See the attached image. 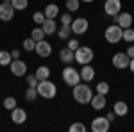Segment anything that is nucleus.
Returning <instances> with one entry per match:
<instances>
[{
	"instance_id": "f257e3e1",
	"label": "nucleus",
	"mask_w": 134,
	"mask_h": 132,
	"mask_svg": "<svg viewBox=\"0 0 134 132\" xmlns=\"http://www.w3.org/2000/svg\"><path fill=\"white\" fill-rule=\"evenodd\" d=\"M73 100L75 102H79V104H90V100H91V96H93V91H91V88L86 84V82H79V84H75L73 86Z\"/></svg>"
},
{
	"instance_id": "f03ea898",
	"label": "nucleus",
	"mask_w": 134,
	"mask_h": 132,
	"mask_svg": "<svg viewBox=\"0 0 134 132\" xmlns=\"http://www.w3.org/2000/svg\"><path fill=\"white\" fill-rule=\"evenodd\" d=\"M36 89H38V95L43 96V98H54L55 95H57V88H55V84L48 79H45V81H40L38 82V86H36Z\"/></svg>"
},
{
	"instance_id": "7ed1b4c3",
	"label": "nucleus",
	"mask_w": 134,
	"mask_h": 132,
	"mask_svg": "<svg viewBox=\"0 0 134 132\" xmlns=\"http://www.w3.org/2000/svg\"><path fill=\"white\" fill-rule=\"evenodd\" d=\"M63 81H64L66 86L73 88L75 84H79V82H81V73L75 70L73 66L66 64V66H64V70H63Z\"/></svg>"
},
{
	"instance_id": "20e7f679",
	"label": "nucleus",
	"mask_w": 134,
	"mask_h": 132,
	"mask_svg": "<svg viewBox=\"0 0 134 132\" xmlns=\"http://www.w3.org/2000/svg\"><path fill=\"white\" fill-rule=\"evenodd\" d=\"M93 57H95V52L90 47H79L75 50V62H79L81 66L82 64H90L93 61Z\"/></svg>"
},
{
	"instance_id": "39448f33",
	"label": "nucleus",
	"mask_w": 134,
	"mask_h": 132,
	"mask_svg": "<svg viewBox=\"0 0 134 132\" xmlns=\"http://www.w3.org/2000/svg\"><path fill=\"white\" fill-rule=\"evenodd\" d=\"M122 32H124V29L120 27V25H109L107 29H105V32H104V38H105V41L107 43H111V45H116L118 41H122Z\"/></svg>"
},
{
	"instance_id": "423d86ee",
	"label": "nucleus",
	"mask_w": 134,
	"mask_h": 132,
	"mask_svg": "<svg viewBox=\"0 0 134 132\" xmlns=\"http://www.w3.org/2000/svg\"><path fill=\"white\" fill-rule=\"evenodd\" d=\"M70 25H72V32L73 34H79V36L86 34L88 29H90V21L86 20V18H75Z\"/></svg>"
},
{
	"instance_id": "0eeeda50",
	"label": "nucleus",
	"mask_w": 134,
	"mask_h": 132,
	"mask_svg": "<svg viewBox=\"0 0 134 132\" xmlns=\"http://www.w3.org/2000/svg\"><path fill=\"white\" fill-rule=\"evenodd\" d=\"M9 68L14 77H23L27 73V62H23L21 59H13L9 62Z\"/></svg>"
},
{
	"instance_id": "6e6552de",
	"label": "nucleus",
	"mask_w": 134,
	"mask_h": 132,
	"mask_svg": "<svg viewBox=\"0 0 134 132\" xmlns=\"http://www.w3.org/2000/svg\"><path fill=\"white\" fill-rule=\"evenodd\" d=\"M129 61H131V57H129L125 52H116V54L113 55V66L118 68V70L129 68Z\"/></svg>"
},
{
	"instance_id": "1a4fd4ad",
	"label": "nucleus",
	"mask_w": 134,
	"mask_h": 132,
	"mask_svg": "<svg viewBox=\"0 0 134 132\" xmlns=\"http://www.w3.org/2000/svg\"><path fill=\"white\" fill-rule=\"evenodd\" d=\"M111 127V122L105 118V116H98L91 122V130L93 132H107Z\"/></svg>"
},
{
	"instance_id": "9d476101",
	"label": "nucleus",
	"mask_w": 134,
	"mask_h": 132,
	"mask_svg": "<svg viewBox=\"0 0 134 132\" xmlns=\"http://www.w3.org/2000/svg\"><path fill=\"white\" fill-rule=\"evenodd\" d=\"M104 11L107 16H116L120 11H122V0H105L104 4Z\"/></svg>"
},
{
	"instance_id": "9b49d317",
	"label": "nucleus",
	"mask_w": 134,
	"mask_h": 132,
	"mask_svg": "<svg viewBox=\"0 0 134 132\" xmlns=\"http://www.w3.org/2000/svg\"><path fill=\"white\" fill-rule=\"evenodd\" d=\"M14 16V7L11 5V2H2L0 4V20L2 21H11Z\"/></svg>"
},
{
	"instance_id": "f8f14e48",
	"label": "nucleus",
	"mask_w": 134,
	"mask_h": 132,
	"mask_svg": "<svg viewBox=\"0 0 134 132\" xmlns=\"http://www.w3.org/2000/svg\"><path fill=\"white\" fill-rule=\"evenodd\" d=\"M34 52H36L40 57H48V55L52 54V45L48 43V41H45V39L36 41V48H34Z\"/></svg>"
},
{
	"instance_id": "ddd939ff",
	"label": "nucleus",
	"mask_w": 134,
	"mask_h": 132,
	"mask_svg": "<svg viewBox=\"0 0 134 132\" xmlns=\"http://www.w3.org/2000/svg\"><path fill=\"white\" fill-rule=\"evenodd\" d=\"M114 21H116V25H120L122 29H127V27H131L132 25V14L131 13H118L116 16H114Z\"/></svg>"
},
{
	"instance_id": "4468645a",
	"label": "nucleus",
	"mask_w": 134,
	"mask_h": 132,
	"mask_svg": "<svg viewBox=\"0 0 134 132\" xmlns=\"http://www.w3.org/2000/svg\"><path fill=\"white\" fill-rule=\"evenodd\" d=\"M11 120H13V123H16V125L25 123V120H27V112H25V109L14 107V109L11 111Z\"/></svg>"
},
{
	"instance_id": "2eb2a0df",
	"label": "nucleus",
	"mask_w": 134,
	"mask_h": 132,
	"mask_svg": "<svg viewBox=\"0 0 134 132\" xmlns=\"http://www.w3.org/2000/svg\"><path fill=\"white\" fill-rule=\"evenodd\" d=\"M90 104H91V107L95 109V111H100V109H104V107L107 105V102H105V95H100V93L93 95L91 100H90Z\"/></svg>"
},
{
	"instance_id": "dca6fc26",
	"label": "nucleus",
	"mask_w": 134,
	"mask_h": 132,
	"mask_svg": "<svg viewBox=\"0 0 134 132\" xmlns=\"http://www.w3.org/2000/svg\"><path fill=\"white\" fill-rule=\"evenodd\" d=\"M79 73H81V81L84 82H91L95 79V68L90 66V64H82V70Z\"/></svg>"
},
{
	"instance_id": "f3484780",
	"label": "nucleus",
	"mask_w": 134,
	"mask_h": 132,
	"mask_svg": "<svg viewBox=\"0 0 134 132\" xmlns=\"http://www.w3.org/2000/svg\"><path fill=\"white\" fill-rule=\"evenodd\" d=\"M41 29H43V32H45L47 36H54V34L57 32L55 20H48V18H45V21L41 23Z\"/></svg>"
},
{
	"instance_id": "a211bd4d",
	"label": "nucleus",
	"mask_w": 134,
	"mask_h": 132,
	"mask_svg": "<svg viewBox=\"0 0 134 132\" xmlns=\"http://www.w3.org/2000/svg\"><path fill=\"white\" fill-rule=\"evenodd\" d=\"M59 59H61V62H64V64H70V62L75 61V52L70 50V48L66 47V48H63V50L59 52Z\"/></svg>"
},
{
	"instance_id": "6ab92c4d",
	"label": "nucleus",
	"mask_w": 134,
	"mask_h": 132,
	"mask_svg": "<svg viewBox=\"0 0 134 132\" xmlns=\"http://www.w3.org/2000/svg\"><path fill=\"white\" fill-rule=\"evenodd\" d=\"M43 13H45V18H48V20H55V18L59 16V5H55V4H48V5L43 9Z\"/></svg>"
},
{
	"instance_id": "aec40b11",
	"label": "nucleus",
	"mask_w": 134,
	"mask_h": 132,
	"mask_svg": "<svg viewBox=\"0 0 134 132\" xmlns=\"http://www.w3.org/2000/svg\"><path fill=\"white\" fill-rule=\"evenodd\" d=\"M113 111H114V114H116V116H125V114L129 112V105H127L124 100H118V102H114Z\"/></svg>"
},
{
	"instance_id": "412c9836",
	"label": "nucleus",
	"mask_w": 134,
	"mask_h": 132,
	"mask_svg": "<svg viewBox=\"0 0 134 132\" xmlns=\"http://www.w3.org/2000/svg\"><path fill=\"white\" fill-rule=\"evenodd\" d=\"M59 39H70L72 38V25H61V29L57 31Z\"/></svg>"
},
{
	"instance_id": "4be33fe9",
	"label": "nucleus",
	"mask_w": 134,
	"mask_h": 132,
	"mask_svg": "<svg viewBox=\"0 0 134 132\" xmlns=\"http://www.w3.org/2000/svg\"><path fill=\"white\" fill-rule=\"evenodd\" d=\"M34 75L38 77V81H45V79L50 77V68H48V66H40V68L36 70Z\"/></svg>"
},
{
	"instance_id": "5701e85b",
	"label": "nucleus",
	"mask_w": 134,
	"mask_h": 132,
	"mask_svg": "<svg viewBox=\"0 0 134 132\" xmlns=\"http://www.w3.org/2000/svg\"><path fill=\"white\" fill-rule=\"evenodd\" d=\"M13 61L11 57V52H5V50H0V66H9V62Z\"/></svg>"
},
{
	"instance_id": "b1692460",
	"label": "nucleus",
	"mask_w": 134,
	"mask_h": 132,
	"mask_svg": "<svg viewBox=\"0 0 134 132\" xmlns=\"http://www.w3.org/2000/svg\"><path fill=\"white\" fill-rule=\"evenodd\" d=\"M122 39L127 41V43H132V41H134V31L131 29V27L124 29V32H122Z\"/></svg>"
},
{
	"instance_id": "393cba45",
	"label": "nucleus",
	"mask_w": 134,
	"mask_h": 132,
	"mask_svg": "<svg viewBox=\"0 0 134 132\" xmlns=\"http://www.w3.org/2000/svg\"><path fill=\"white\" fill-rule=\"evenodd\" d=\"M45 36H47V34L43 32L41 27H36V29L32 31V34H31V38H32L34 41H41V39H45Z\"/></svg>"
},
{
	"instance_id": "a878e982",
	"label": "nucleus",
	"mask_w": 134,
	"mask_h": 132,
	"mask_svg": "<svg viewBox=\"0 0 134 132\" xmlns=\"http://www.w3.org/2000/svg\"><path fill=\"white\" fill-rule=\"evenodd\" d=\"M11 5L14 7V11H23L29 5V2L27 0H11Z\"/></svg>"
},
{
	"instance_id": "bb28decb",
	"label": "nucleus",
	"mask_w": 134,
	"mask_h": 132,
	"mask_svg": "<svg viewBox=\"0 0 134 132\" xmlns=\"http://www.w3.org/2000/svg\"><path fill=\"white\" fill-rule=\"evenodd\" d=\"M81 7V0H66V9L68 13H75Z\"/></svg>"
},
{
	"instance_id": "cd10ccee",
	"label": "nucleus",
	"mask_w": 134,
	"mask_h": 132,
	"mask_svg": "<svg viewBox=\"0 0 134 132\" xmlns=\"http://www.w3.org/2000/svg\"><path fill=\"white\" fill-rule=\"evenodd\" d=\"M38 96H40V95H38V89H36V88H27V91H25V98H27L29 102H34Z\"/></svg>"
},
{
	"instance_id": "c85d7f7f",
	"label": "nucleus",
	"mask_w": 134,
	"mask_h": 132,
	"mask_svg": "<svg viewBox=\"0 0 134 132\" xmlns=\"http://www.w3.org/2000/svg\"><path fill=\"white\" fill-rule=\"evenodd\" d=\"M16 105H18V104H16V98H14V96H7V98L4 100V107H5L7 111H13Z\"/></svg>"
},
{
	"instance_id": "c756f323",
	"label": "nucleus",
	"mask_w": 134,
	"mask_h": 132,
	"mask_svg": "<svg viewBox=\"0 0 134 132\" xmlns=\"http://www.w3.org/2000/svg\"><path fill=\"white\" fill-rule=\"evenodd\" d=\"M70 132H86V125L81 122H75L70 125Z\"/></svg>"
},
{
	"instance_id": "7c9ffc66",
	"label": "nucleus",
	"mask_w": 134,
	"mask_h": 132,
	"mask_svg": "<svg viewBox=\"0 0 134 132\" xmlns=\"http://www.w3.org/2000/svg\"><path fill=\"white\" fill-rule=\"evenodd\" d=\"M97 93H100V95H107L109 93V84L107 82H98L97 84Z\"/></svg>"
},
{
	"instance_id": "2f4dec72",
	"label": "nucleus",
	"mask_w": 134,
	"mask_h": 132,
	"mask_svg": "<svg viewBox=\"0 0 134 132\" xmlns=\"http://www.w3.org/2000/svg\"><path fill=\"white\" fill-rule=\"evenodd\" d=\"M23 48L27 52H32L36 48V41L32 39V38H27V39H23Z\"/></svg>"
},
{
	"instance_id": "473e14b6",
	"label": "nucleus",
	"mask_w": 134,
	"mask_h": 132,
	"mask_svg": "<svg viewBox=\"0 0 134 132\" xmlns=\"http://www.w3.org/2000/svg\"><path fill=\"white\" fill-rule=\"evenodd\" d=\"M32 20H34V23L41 25L43 21H45V13H43V11H36V13L32 14Z\"/></svg>"
},
{
	"instance_id": "72a5a7b5",
	"label": "nucleus",
	"mask_w": 134,
	"mask_h": 132,
	"mask_svg": "<svg viewBox=\"0 0 134 132\" xmlns=\"http://www.w3.org/2000/svg\"><path fill=\"white\" fill-rule=\"evenodd\" d=\"M79 47H81V43L75 39V38H70V39H68V48H70V50L75 52L77 48H79Z\"/></svg>"
},
{
	"instance_id": "f704fd0d",
	"label": "nucleus",
	"mask_w": 134,
	"mask_h": 132,
	"mask_svg": "<svg viewBox=\"0 0 134 132\" xmlns=\"http://www.w3.org/2000/svg\"><path fill=\"white\" fill-rule=\"evenodd\" d=\"M38 77L36 75H27V84H29V88H36L38 86Z\"/></svg>"
},
{
	"instance_id": "c9c22d12",
	"label": "nucleus",
	"mask_w": 134,
	"mask_h": 132,
	"mask_svg": "<svg viewBox=\"0 0 134 132\" xmlns=\"http://www.w3.org/2000/svg\"><path fill=\"white\" fill-rule=\"evenodd\" d=\"M61 23L63 25H70V23H72V14H70V13L61 14Z\"/></svg>"
},
{
	"instance_id": "e433bc0d",
	"label": "nucleus",
	"mask_w": 134,
	"mask_h": 132,
	"mask_svg": "<svg viewBox=\"0 0 134 132\" xmlns=\"http://www.w3.org/2000/svg\"><path fill=\"white\" fill-rule=\"evenodd\" d=\"M114 116H116V114H114V111H111V112H107V114H105V118H107L109 122H114Z\"/></svg>"
},
{
	"instance_id": "4c0bfd02",
	"label": "nucleus",
	"mask_w": 134,
	"mask_h": 132,
	"mask_svg": "<svg viewBox=\"0 0 134 132\" xmlns=\"http://www.w3.org/2000/svg\"><path fill=\"white\" fill-rule=\"evenodd\" d=\"M125 54H127V55H129V57H131V59H132V57H134V47H129V48H127V52H125Z\"/></svg>"
},
{
	"instance_id": "58836bf2",
	"label": "nucleus",
	"mask_w": 134,
	"mask_h": 132,
	"mask_svg": "<svg viewBox=\"0 0 134 132\" xmlns=\"http://www.w3.org/2000/svg\"><path fill=\"white\" fill-rule=\"evenodd\" d=\"M11 57L13 59H20V50H13L11 52Z\"/></svg>"
},
{
	"instance_id": "ea45409f",
	"label": "nucleus",
	"mask_w": 134,
	"mask_h": 132,
	"mask_svg": "<svg viewBox=\"0 0 134 132\" xmlns=\"http://www.w3.org/2000/svg\"><path fill=\"white\" fill-rule=\"evenodd\" d=\"M129 70H131V71L134 73V57L131 59V61H129Z\"/></svg>"
},
{
	"instance_id": "a19ab883",
	"label": "nucleus",
	"mask_w": 134,
	"mask_h": 132,
	"mask_svg": "<svg viewBox=\"0 0 134 132\" xmlns=\"http://www.w3.org/2000/svg\"><path fill=\"white\" fill-rule=\"evenodd\" d=\"M82 2H93V0H82Z\"/></svg>"
},
{
	"instance_id": "79ce46f5",
	"label": "nucleus",
	"mask_w": 134,
	"mask_h": 132,
	"mask_svg": "<svg viewBox=\"0 0 134 132\" xmlns=\"http://www.w3.org/2000/svg\"><path fill=\"white\" fill-rule=\"evenodd\" d=\"M2 2H11V0H2Z\"/></svg>"
}]
</instances>
